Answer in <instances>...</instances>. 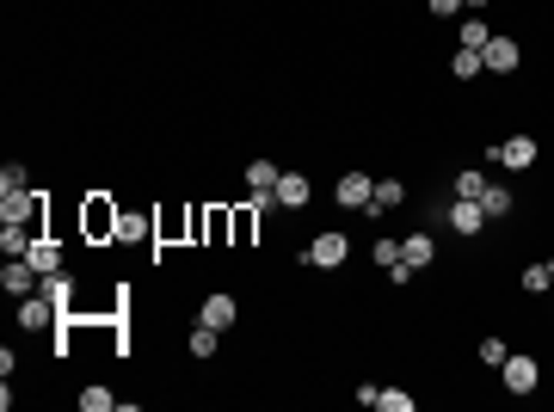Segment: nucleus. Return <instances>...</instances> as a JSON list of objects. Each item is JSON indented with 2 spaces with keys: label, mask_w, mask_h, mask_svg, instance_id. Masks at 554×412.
<instances>
[{
  "label": "nucleus",
  "mask_w": 554,
  "mask_h": 412,
  "mask_svg": "<svg viewBox=\"0 0 554 412\" xmlns=\"http://www.w3.org/2000/svg\"><path fill=\"white\" fill-rule=\"evenodd\" d=\"M407 204V185L401 179H376V197H370V215H388V209Z\"/></svg>",
  "instance_id": "nucleus-15"
},
{
  "label": "nucleus",
  "mask_w": 554,
  "mask_h": 412,
  "mask_svg": "<svg viewBox=\"0 0 554 412\" xmlns=\"http://www.w3.org/2000/svg\"><path fill=\"white\" fill-rule=\"evenodd\" d=\"M481 69H486V62H481V50H456V56H450V74H456V80H475Z\"/></svg>",
  "instance_id": "nucleus-20"
},
{
  "label": "nucleus",
  "mask_w": 554,
  "mask_h": 412,
  "mask_svg": "<svg viewBox=\"0 0 554 412\" xmlns=\"http://www.w3.org/2000/svg\"><path fill=\"white\" fill-rule=\"evenodd\" d=\"M117 215H124V209L111 204V197H87V215H80V222H87L93 241H105V234H117Z\"/></svg>",
  "instance_id": "nucleus-6"
},
{
  "label": "nucleus",
  "mask_w": 554,
  "mask_h": 412,
  "mask_svg": "<svg viewBox=\"0 0 554 412\" xmlns=\"http://www.w3.org/2000/svg\"><path fill=\"white\" fill-rule=\"evenodd\" d=\"M523 289L542 296V289H549V265H523Z\"/></svg>",
  "instance_id": "nucleus-28"
},
{
  "label": "nucleus",
  "mask_w": 554,
  "mask_h": 412,
  "mask_svg": "<svg viewBox=\"0 0 554 412\" xmlns=\"http://www.w3.org/2000/svg\"><path fill=\"white\" fill-rule=\"evenodd\" d=\"M37 197H43V191H19V197H0V222H25V228H32V222H37Z\"/></svg>",
  "instance_id": "nucleus-12"
},
{
  "label": "nucleus",
  "mask_w": 554,
  "mask_h": 412,
  "mask_svg": "<svg viewBox=\"0 0 554 412\" xmlns=\"http://www.w3.org/2000/svg\"><path fill=\"white\" fill-rule=\"evenodd\" d=\"M370 197H376V179H370V172H346L339 191H333V204H339V209H370Z\"/></svg>",
  "instance_id": "nucleus-4"
},
{
  "label": "nucleus",
  "mask_w": 554,
  "mask_h": 412,
  "mask_svg": "<svg viewBox=\"0 0 554 412\" xmlns=\"http://www.w3.org/2000/svg\"><path fill=\"white\" fill-rule=\"evenodd\" d=\"M80 407H87V412H105V407H111V394H105V388H87V394H80Z\"/></svg>",
  "instance_id": "nucleus-29"
},
{
  "label": "nucleus",
  "mask_w": 554,
  "mask_h": 412,
  "mask_svg": "<svg viewBox=\"0 0 554 412\" xmlns=\"http://www.w3.org/2000/svg\"><path fill=\"white\" fill-rule=\"evenodd\" d=\"M486 160H499V167H512V172H523V167H536V136H505V142H493L486 148Z\"/></svg>",
  "instance_id": "nucleus-2"
},
{
  "label": "nucleus",
  "mask_w": 554,
  "mask_h": 412,
  "mask_svg": "<svg viewBox=\"0 0 554 412\" xmlns=\"http://www.w3.org/2000/svg\"><path fill=\"white\" fill-rule=\"evenodd\" d=\"M481 209H486V222H505V215H512V191H505V185H486Z\"/></svg>",
  "instance_id": "nucleus-17"
},
{
  "label": "nucleus",
  "mask_w": 554,
  "mask_h": 412,
  "mask_svg": "<svg viewBox=\"0 0 554 412\" xmlns=\"http://www.w3.org/2000/svg\"><path fill=\"white\" fill-rule=\"evenodd\" d=\"M148 234H154V215H142V209H124V215H117V234H111V241H117V246H142Z\"/></svg>",
  "instance_id": "nucleus-10"
},
{
  "label": "nucleus",
  "mask_w": 554,
  "mask_h": 412,
  "mask_svg": "<svg viewBox=\"0 0 554 412\" xmlns=\"http://www.w3.org/2000/svg\"><path fill=\"white\" fill-rule=\"evenodd\" d=\"M277 179H283L277 160H265V154H259V160H246V191H277Z\"/></svg>",
  "instance_id": "nucleus-14"
},
{
  "label": "nucleus",
  "mask_w": 554,
  "mask_h": 412,
  "mask_svg": "<svg viewBox=\"0 0 554 412\" xmlns=\"http://www.w3.org/2000/svg\"><path fill=\"white\" fill-rule=\"evenodd\" d=\"M346 259H351V241L339 228H327V234H314V241L302 246V265H314V271H339Z\"/></svg>",
  "instance_id": "nucleus-1"
},
{
  "label": "nucleus",
  "mask_w": 554,
  "mask_h": 412,
  "mask_svg": "<svg viewBox=\"0 0 554 412\" xmlns=\"http://www.w3.org/2000/svg\"><path fill=\"white\" fill-rule=\"evenodd\" d=\"M505 357H512V351H505V339H481V363H486V370H499Z\"/></svg>",
  "instance_id": "nucleus-27"
},
{
  "label": "nucleus",
  "mask_w": 554,
  "mask_h": 412,
  "mask_svg": "<svg viewBox=\"0 0 554 412\" xmlns=\"http://www.w3.org/2000/svg\"><path fill=\"white\" fill-rule=\"evenodd\" d=\"M19 191H32V172L19 167V160H6L0 167V197H19Z\"/></svg>",
  "instance_id": "nucleus-18"
},
{
  "label": "nucleus",
  "mask_w": 554,
  "mask_h": 412,
  "mask_svg": "<svg viewBox=\"0 0 554 412\" xmlns=\"http://www.w3.org/2000/svg\"><path fill=\"white\" fill-rule=\"evenodd\" d=\"M43 296H50V302H56L62 314H69V296H74V283H69L62 271H50V277H43Z\"/></svg>",
  "instance_id": "nucleus-22"
},
{
  "label": "nucleus",
  "mask_w": 554,
  "mask_h": 412,
  "mask_svg": "<svg viewBox=\"0 0 554 412\" xmlns=\"http://www.w3.org/2000/svg\"><path fill=\"white\" fill-rule=\"evenodd\" d=\"M462 6H468V13H481V6H493V0H462Z\"/></svg>",
  "instance_id": "nucleus-32"
},
{
  "label": "nucleus",
  "mask_w": 554,
  "mask_h": 412,
  "mask_svg": "<svg viewBox=\"0 0 554 412\" xmlns=\"http://www.w3.org/2000/svg\"><path fill=\"white\" fill-rule=\"evenodd\" d=\"M549 289H554V265H549Z\"/></svg>",
  "instance_id": "nucleus-33"
},
{
  "label": "nucleus",
  "mask_w": 554,
  "mask_h": 412,
  "mask_svg": "<svg viewBox=\"0 0 554 412\" xmlns=\"http://www.w3.org/2000/svg\"><path fill=\"white\" fill-rule=\"evenodd\" d=\"M216 339H222V333H216V326H204V320H198V333L185 339V351H191V357H216Z\"/></svg>",
  "instance_id": "nucleus-21"
},
{
  "label": "nucleus",
  "mask_w": 554,
  "mask_h": 412,
  "mask_svg": "<svg viewBox=\"0 0 554 412\" xmlns=\"http://www.w3.org/2000/svg\"><path fill=\"white\" fill-rule=\"evenodd\" d=\"M0 289L6 296H32V289H43V271H37L32 259H6L0 265Z\"/></svg>",
  "instance_id": "nucleus-3"
},
{
  "label": "nucleus",
  "mask_w": 554,
  "mask_h": 412,
  "mask_svg": "<svg viewBox=\"0 0 554 412\" xmlns=\"http://www.w3.org/2000/svg\"><path fill=\"white\" fill-rule=\"evenodd\" d=\"M277 204L283 209H309V172H283V179H277Z\"/></svg>",
  "instance_id": "nucleus-13"
},
{
  "label": "nucleus",
  "mask_w": 554,
  "mask_h": 412,
  "mask_svg": "<svg viewBox=\"0 0 554 412\" xmlns=\"http://www.w3.org/2000/svg\"><path fill=\"white\" fill-rule=\"evenodd\" d=\"M486 191V172H456V197H481Z\"/></svg>",
  "instance_id": "nucleus-26"
},
{
  "label": "nucleus",
  "mask_w": 554,
  "mask_h": 412,
  "mask_svg": "<svg viewBox=\"0 0 554 412\" xmlns=\"http://www.w3.org/2000/svg\"><path fill=\"white\" fill-rule=\"evenodd\" d=\"M499 370H505V388H512V394H536V381H542V363H536V357H505Z\"/></svg>",
  "instance_id": "nucleus-7"
},
{
  "label": "nucleus",
  "mask_w": 554,
  "mask_h": 412,
  "mask_svg": "<svg viewBox=\"0 0 554 412\" xmlns=\"http://www.w3.org/2000/svg\"><path fill=\"white\" fill-rule=\"evenodd\" d=\"M486 37H493V32H486L481 19H468V25H462V37H456V43H462V50H486Z\"/></svg>",
  "instance_id": "nucleus-25"
},
{
  "label": "nucleus",
  "mask_w": 554,
  "mask_h": 412,
  "mask_svg": "<svg viewBox=\"0 0 554 412\" xmlns=\"http://www.w3.org/2000/svg\"><path fill=\"white\" fill-rule=\"evenodd\" d=\"M253 228H259V209H253V204L235 209V246H253Z\"/></svg>",
  "instance_id": "nucleus-23"
},
{
  "label": "nucleus",
  "mask_w": 554,
  "mask_h": 412,
  "mask_svg": "<svg viewBox=\"0 0 554 412\" xmlns=\"http://www.w3.org/2000/svg\"><path fill=\"white\" fill-rule=\"evenodd\" d=\"M50 320H62V308H56L43 289H37V296H19V326H25V333H43Z\"/></svg>",
  "instance_id": "nucleus-5"
},
{
  "label": "nucleus",
  "mask_w": 554,
  "mask_h": 412,
  "mask_svg": "<svg viewBox=\"0 0 554 412\" xmlns=\"http://www.w3.org/2000/svg\"><path fill=\"white\" fill-rule=\"evenodd\" d=\"M401 259H407L413 271H425V265L438 259V241H431V234H407V241H401Z\"/></svg>",
  "instance_id": "nucleus-16"
},
{
  "label": "nucleus",
  "mask_w": 554,
  "mask_h": 412,
  "mask_svg": "<svg viewBox=\"0 0 554 412\" xmlns=\"http://www.w3.org/2000/svg\"><path fill=\"white\" fill-rule=\"evenodd\" d=\"M376 265H401V241H376Z\"/></svg>",
  "instance_id": "nucleus-30"
},
{
  "label": "nucleus",
  "mask_w": 554,
  "mask_h": 412,
  "mask_svg": "<svg viewBox=\"0 0 554 412\" xmlns=\"http://www.w3.org/2000/svg\"><path fill=\"white\" fill-rule=\"evenodd\" d=\"M198 320H204V326H216V333H228V326L241 320V308H235V296H204Z\"/></svg>",
  "instance_id": "nucleus-11"
},
{
  "label": "nucleus",
  "mask_w": 554,
  "mask_h": 412,
  "mask_svg": "<svg viewBox=\"0 0 554 412\" xmlns=\"http://www.w3.org/2000/svg\"><path fill=\"white\" fill-rule=\"evenodd\" d=\"M376 407H382V412H413V394H407V388H382Z\"/></svg>",
  "instance_id": "nucleus-24"
},
{
  "label": "nucleus",
  "mask_w": 554,
  "mask_h": 412,
  "mask_svg": "<svg viewBox=\"0 0 554 412\" xmlns=\"http://www.w3.org/2000/svg\"><path fill=\"white\" fill-rule=\"evenodd\" d=\"M425 6H431L438 19H456V13H462V0H425Z\"/></svg>",
  "instance_id": "nucleus-31"
},
{
  "label": "nucleus",
  "mask_w": 554,
  "mask_h": 412,
  "mask_svg": "<svg viewBox=\"0 0 554 412\" xmlns=\"http://www.w3.org/2000/svg\"><path fill=\"white\" fill-rule=\"evenodd\" d=\"M450 228L462 234V241H468V234H481V228H486L481 197H456V204H450Z\"/></svg>",
  "instance_id": "nucleus-9"
},
{
  "label": "nucleus",
  "mask_w": 554,
  "mask_h": 412,
  "mask_svg": "<svg viewBox=\"0 0 554 412\" xmlns=\"http://www.w3.org/2000/svg\"><path fill=\"white\" fill-rule=\"evenodd\" d=\"M481 62L493 74H512L523 62V50H518V37H486V50H481Z\"/></svg>",
  "instance_id": "nucleus-8"
},
{
  "label": "nucleus",
  "mask_w": 554,
  "mask_h": 412,
  "mask_svg": "<svg viewBox=\"0 0 554 412\" xmlns=\"http://www.w3.org/2000/svg\"><path fill=\"white\" fill-rule=\"evenodd\" d=\"M25 259H32L37 271L50 277V271H62V252H56V241H32V252H25Z\"/></svg>",
  "instance_id": "nucleus-19"
}]
</instances>
